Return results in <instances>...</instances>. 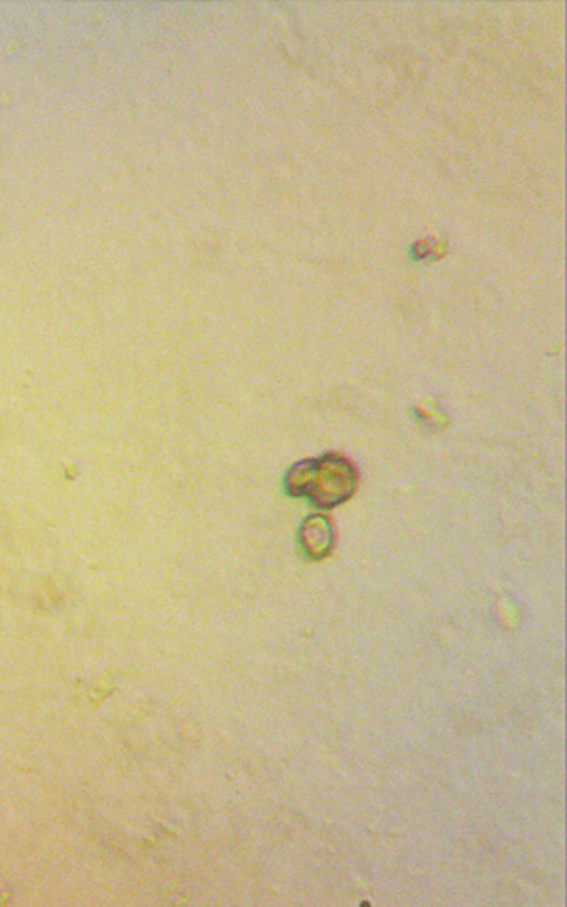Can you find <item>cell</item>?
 <instances>
[{
  "mask_svg": "<svg viewBox=\"0 0 567 907\" xmlns=\"http://www.w3.org/2000/svg\"><path fill=\"white\" fill-rule=\"evenodd\" d=\"M300 539H302V546L306 549L307 556L314 559H322L334 548L332 526L324 516H312L309 520H306Z\"/></svg>",
  "mask_w": 567,
  "mask_h": 907,
  "instance_id": "obj_2",
  "label": "cell"
},
{
  "mask_svg": "<svg viewBox=\"0 0 567 907\" xmlns=\"http://www.w3.org/2000/svg\"><path fill=\"white\" fill-rule=\"evenodd\" d=\"M355 468L349 461L337 455L300 463L286 476L290 495L309 498L319 508L345 503L355 493Z\"/></svg>",
  "mask_w": 567,
  "mask_h": 907,
  "instance_id": "obj_1",
  "label": "cell"
}]
</instances>
